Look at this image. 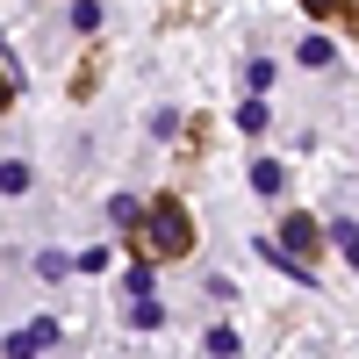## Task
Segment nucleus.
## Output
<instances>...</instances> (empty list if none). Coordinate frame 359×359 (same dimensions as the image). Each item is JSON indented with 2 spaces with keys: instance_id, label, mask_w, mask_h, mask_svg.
Wrapping results in <instances>:
<instances>
[{
  "instance_id": "14",
  "label": "nucleus",
  "mask_w": 359,
  "mask_h": 359,
  "mask_svg": "<svg viewBox=\"0 0 359 359\" xmlns=\"http://www.w3.org/2000/svg\"><path fill=\"white\" fill-rule=\"evenodd\" d=\"M352 29H359V8H352Z\"/></svg>"
},
{
  "instance_id": "6",
  "label": "nucleus",
  "mask_w": 359,
  "mask_h": 359,
  "mask_svg": "<svg viewBox=\"0 0 359 359\" xmlns=\"http://www.w3.org/2000/svg\"><path fill=\"white\" fill-rule=\"evenodd\" d=\"M252 187H259V194H280V187H287V172H280L273 158H259V165H252Z\"/></svg>"
},
{
  "instance_id": "9",
  "label": "nucleus",
  "mask_w": 359,
  "mask_h": 359,
  "mask_svg": "<svg viewBox=\"0 0 359 359\" xmlns=\"http://www.w3.org/2000/svg\"><path fill=\"white\" fill-rule=\"evenodd\" d=\"M72 266H79V259H65V252H43V259H36V273H43V280H65Z\"/></svg>"
},
{
  "instance_id": "1",
  "label": "nucleus",
  "mask_w": 359,
  "mask_h": 359,
  "mask_svg": "<svg viewBox=\"0 0 359 359\" xmlns=\"http://www.w3.org/2000/svg\"><path fill=\"white\" fill-rule=\"evenodd\" d=\"M158 252V259H187L194 252V223H187V201L180 194H158L144 208V230H137V259Z\"/></svg>"
},
{
  "instance_id": "3",
  "label": "nucleus",
  "mask_w": 359,
  "mask_h": 359,
  "mask_svg": "<svg viewBox=\"0 0 359 359\" xmlns=\"http://www.w3.org/2000/svg\"><path fill=\"white\" fill-rule=\"evenodd\" d=\"M43 345H57V323L36 316V323H22V331H8V359H36Z\"/></svg>"
},
{
  "instance_id": "2",
  "label": "nucleus",
  "mask_w": 359,
  "mask_h": 359,
  "mask_svg": "<svg viewBox=\"0 0 359 359\" xmlns=\"http://www.w3.org/2000/svg\"><path fill=\"white\" fill-rule=\"evenodd\" d=\"M280 252H287V259H302L309 273H316V252H323V230H316V216H280Z\"/></svg>"
},
{
  "instance_id": "7",
  "label": "nucleus",
  "mask_w": 359,
  "mask_h": 359,
  "mask_svg": "<svg viewBox=\"0 0 359 359\" xmlns=\"http://www.w3.org/2000/svg\"><path fill=\"white\" fill-rule=\"evenodd\" d=\"M137 216H144V208H137V201H130V194H115V201H108V223H123V230H144V223H137Z\"/></svg>"
},
{
  "instance_id": "13",
  "label": "nucleus",
  "mask_w": 359,
  "mask_h": 359,
  "mask_svg": "<svg viewBox=\"0 0 359 359\" xmlns=\"http://www.w3.org/2000/svg\"><path fill=\"white\" fill-rule=\"evenodd\" d=\"M302 8H309V15H338L345 0H302Z\"/></svg>"
},
{
  "instance_id": "12",
  "label": "nucleus",
  "mask_w": 359,
  "mask_h": 359,
  "mask_svg": "<svg viewBox=\"0 0 359 359\" xmlns=\"http://www.w3.org/2000/svg\"><path fill=\"white\" fill-rule=\"evenodd\" d=\"M331 237H338V252L359 266V223H331Z\"/></svg>"
},
{
  "instance_id": "10",
  "label": "nucleus",
  "mask_w": 359,
  "mask_h": 359,
  "mask_svg": "<svg viewBox=\"0 0 359 359\" xmlns=\"http://www.w3.org/2000/svg\"><path fill=\"white\" fill-rule=\"evenodd\" d=\"M331 57H338L331 36H309V43H302V65H331Z\"/></svg>"
},
{
  "instance_id": "5",
  "label": "nucleus",
  "mask_w": 359,
  "mask_h": 359,
  "mask_svg": "<svg viewBox=\"0 0 359 359\" xmlns=\"http://www.w3.org/2000/svg\"><path fill=\"white\" fill-rule=\"evenodd\" d=\"M201 338H208V359H237V345H245L230 323H216V331H201Z\"/></svg>"
},
{
  "instance_id": "4",
  "label": "nucleus",
  "mask_w": 359,
  "mask_h": 359,
  "mask_svg": "<svg viewBox=\"0 0 359 359\" xmlns=\"http://www.w3.org/2000/svg\"><path fill=\"white\" fill-rule=\"evenodd\" d=\"M259 266H280V273H287V280H302V287L316 280V273H309V266H302V259H287V252L273 245V237H259Z\"/></svg>"
},
{
  "instance_id": "11",
  "label": "nucleus",
  "mask_w": 359,
  "mask_h": 359,
  "mask_svg": "<svg viewBox=\"0 0 359 359\" xmlns=\"http://www.w3.org/2000/svg\"><path fill=\"white\" fill-rule=\"evenodd\" d=\"M0 187L22 194V187H29V165H22V158H0Z\"/></svg>"
},
{
  "instance_id": "8",
  "label": "nucleus",
  "mask_w": 359,
  "mask_h": 359,
  "mask_svg": "<svg viewBox=\"0 0 359 359\" xmlns=\"http://www.w3.org/2000/svg\"><path fill=\"white\" fill-rule=\"evenodd\" d=\"M72 29H79V36H94V29H101V0H79V8H72Z\"/></svg>"
}]
</instances>
